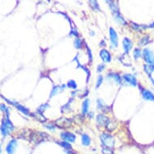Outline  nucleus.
<instances>
[{"instance_id": "e433bc0d", "label": "nucleus", "mask_w": 154, "mask_h": 154, "mask_svg": "<svg viewBox=\"0 0 154 154\" xmlns=\"http://www.w3.org/2000/svg\"><path fill=\"white\" fill-rule=\"evenodd\" d=\"M149 77V79H150V81H151L152 83H153V86H154V79H153V78L152 77V76H149V77Z\"/></svg>"}, {"instance_id": "5701e85b", "label": "nucleus", "mask_w": 154, "mask_h": 154, "mask_svg": "<svg viewBox=\"0 0 154 154\" xmlns=\"http://www.w3.org/2000/svg\"><path fill=\"white\" fill-rule=\"evenodd\" d=\"M142 56V50L140 48H136L133 51V57L135 60H138Z\"/></svg>"}, {"instance_id": "58836bf2", "label": "nucleus", "mask_w": 154, "mask_h": 154, "mask_svg": "<svg viewBox=\"0 0 154 154\" xmlns=\"http://www.w3.org/2000/svg\"><path fill=\"white\" fill-rule=\"evenodd\" d=\"M105 1H106V2H107V3H108V4H109V3H111V2H112L113 0H105Z\"/></svg>"}, {"instance_id": "6ab92c4d", "label": "nucleus", "mask_w": 154, "mask_h": 154, "mask_svg": "<svg viewBox=\"0 0 154 154\" xmlns=\"http://www.w3.org/2000/svg\"><path fill=\"white\" fill-rule=\"evenodd\" d=\"M131 27H132V28L134 31H136V32H140V31H142V29H145V28L148 27V26L140 25V24H136V23L132 22V23H131Z\"/></svg>"}, {"instance_id": "f3484780", "label": "nucleus", "mask_w": 154, "mask_h": 154, "mask_svg": "<svg viewBox=\"0 0 154 154\" xmlns=\"http://www.w3.org/2000/svg\"><path fill=\"white\" fill-rule=\"evenodd\" d=\"M90 107V100L88 98H86L85 100L83 101L82 105V113L83 115H86L88 113Z\"/></svg>"}, {"instance_id": "72a5a7b5", "label": "nucleus", "mask_w": 154, "mask_h": 154, "mask_svg": "<svg viewBox=\"0 0 154 154\" xmlns=\"http://www.w3.org/2000/svg\"><path fill=\"white\" fill-rule=\"evenodd\" d=\"M86 48H87V51H88V55H89V58L90 60V61H92V59H93V56H92V53L90 49L89 48L86 46Z\"/></svg>"}, {"instance_id": "f704fd0d", "label": "nucleus", "mask_w": 154, "mask_h": 154, "mask_svg": "<svg viewBox=\"0 0 154 154\" xmlns=\"http://www.w3.org/2000/svg\"><path fill=\"white\" fill-rule=\"evenodd\" d=\"M100 46H106V42L104 41V40H103V41H101L100 43Z\"/></svg>"}, {"instance_id": "4c0bfd02", "label": "nucleus", "mask_w": 154, "mask_h": 154, "mask_svg": "<svg viewBox=\"0 0 154 154\" xmlns=\"http://www.w3.org/2000/svg\"><path fill=\"white\" fill-rule=\"evenodd\" d=\"M148 27H150V28H153V27H154V22H153V23H152L151 24H149Z\"/></svg>"}, {"instance_id": "4468645a", "label": "nucleus", "mask_w": 154, "mask_h": 154, "mask_svg": "<svg viewBox=\"0 0 154 154\" xmlns=\"http://www.w3.org/2000/svg\"><path fill=\"white\" fill-rule=\"evenodd\" d=\"M0 132H1V134H2V136H3V137L7 136L10 134V132H11V131L9 130V128H8V127H7V125L6 124V122H5L4 118L3 119L2 124H1V126H0Z\"/></svg>"}, {"instance_id": "c9c22d12", "label": "nucleus", "mask_w": 154, "mask_h": 154, "mask_svg": "<svg viewBox=\"0 0 154 154\" xmlns=\"http://www.w3.org/2000/svg\"><path fill=\"white\" fill-rule=\"evenodd\" d=\"M93 116H94V113H93V112L88 113V117H89V118H92V117H93Z\"/></svg>"}, {"instance_id": "c756f323", "label": "nucleus", "mask_w": 154, "mask_h": 154, "mask_svg": "<svg viewBox=\"0 0 154 154\" xmlns=\"http://www.w3.org/2000/svg\"><path fill=\"white\" fill-rule=\"evenodd\" d=\"M106 68V65L105 64H100V65H98V67H97V72L98 73H101V72H103L105 69Z\"/></svg>"}, {"instance_id": "6e6552de", "label": "nucleus", "mask_w": 154, "mask_h": 154, "mask_svg": "<svg viewBox=\"0 0 154 154\" xmlns=\"http://www.w3.org/2000/svg\"><path fill=\"white\" fill-rule=\"evenodd\" d=\"M99 56H100V58L103 62L110 63L111 61V54L109 51L105 49V48L101 49L100 52H99Z\"/></svg>"}, {"instance_id": "423d86ee", "label": "nucleus", "mask_w": 154, "mask_h": 154, "mask_svg": "<svg viewBox=\"0 0 154 154\" xmlns=\"http://www.w3.org/2000/svg\"><path fill=\"white\" fill-rule=\"evenodd\" d=\"M122 79L125 82L127 83L128 85L132 86H137V79L136 77L132 74H125L123 75Z\"/></svg>"}, {"instance_id": "cd10ccee", "label": "nucleus", "mask_w": 154, "mask_h": 154, "mask_svg": "<svg viewBox=\"0 0 154 154\" xmlns=\"http://www.w3.org/2000/svg\"><path fill=\"white\" fill-rule=\"evenodd\" d=\"M103 77L102 75H99L97 78V83H96V86H95V88L98 89L99 88V86L103 84Z\"/></svg>"}, {"instance_id": "473e14b6", "label": "nucleus", "mask_w": 154, "mask_h": 154, "mask_svg": "<svg viewBox=\"0 0 154 154\" xmlns=\"http://www.w3.org/2000/svg\"><path fill=\"white\" fill-rule=\"evenodd\" d=\"M7 107H6V105L5 104H0V110L2 111H3V112H5L7 111Z\"/></svg>"}, {"instance_id": "2eb2a0df", "label": "nucleus", "mask_w": 154, "mask_h": 154, "mask_svg": "<svg viewBox=\"0 0 154 154\" xmlns=\"http://www.w3.org/2000/svg\"><path fill=\"white\" fill-rule=\"evenodd\" d=\"M65 87H66L65 85H60V86H54L50 93V98L54 97V96L56 95L57 94H59V93H61V92L64 91V90L65 89Z\"/></svg>"}, {"instance_id": "c85d7f7f", "label": "nucleus", "mask_w": 154, "mask_h": 154, "mask_svg": "<svg viewBox=\"0 0 154 154\" xmlns=\"http://www.w3.org/2000/svg\"><path fill=\"white\" fill-rule=\"evenodd\" d=\"M45 127L47 128L48 130L50 131H55V128H56V126L54 124H51V123H48L47 124H45Z\"/></svg>"}, {"instance_id": "9b49d317", "label": "nucleus", "mask_w": 154, "mask_h": 154, "mask_svg": "<svg viewBox=\"0 0 154 154\" xmlns=\"http://www.w3.org/2000/svg\"><path fill=\"white\" fill-rule=\"evenodd\" d=\"M107 80H112L119 84H122V77L120 75L117 73H114V72H110L107 74Z\"/></svg>"}, {"instance_id": "412c9836", "label": "nucleus", "mask_w": 154, "mask_h": 154, "mask_svg": "<svg viewBox=\"0 0 154 154\" xmlns=\"http://www.w3.org/2000/svg\"><path fill=\"white\" fill-rule=\"evenodd\" d=\"M58 145L60 146H61V148H63L65 149V151L66 150H72L73 148H72V145L70 143H68V142H65V141H61V142H58Z\"/></svg>"}, {"instance_id": "aec40b11", "label": "nucleus", "mask_w": 154, "mask_h": 154, "mask_svg": "<svg viewBox=\"0 0 154 154\" xmlns=\"http://www.w3.org/2000/svg\"><path fill=\"white\" fill-rule=\"evenodd\" d=\"M90 6L91 7V8L95 11H100L99 4H98L97 0H89Z\"/></svg>"}, {"instance_id": "7ed1b4c3", "label": "nucleus", "mask_w": 154, "mask_h": 154, "mask_svg": "<svg viewBox=\"0 0 154 154\" xmlns=\"http://www.w3.org/2000/svg\"><path fill=\"white\" fill-rule=\"evenodd\" d=\"M109 34L110 40H111V47L112 48H116L118 47L119 45L118 34L113 27H110L109 28Z\"/></svg>"}, {"instance_id": "a878e982", "label": "nucleus", "mask_w": 154, "mask_h": 154, "mask_svg": "<svg viewBox=\"0 0 154 154\" xmlns=\"http://www.w3.org/2000/svg\"><path fill=\"white\" fill-rule=\"evenodd\" d=\"M67 86H68L69 88H71L73 90H75L77 89V83L74 80H70L68 82H67Z\"/></svg>"}, {"instance_id": "1a4fd4ad", "label": "nucleus", "mask_w": 154, "mask_h": 154, "mask_svg": "<svg viewBox=\"0 0 154 154\" xmlns=\"http://www.w3.org/2000/svg\"><path fill=\"white\" fill-rule=\"evenodd\" d=\"M17 140L15 139H12L10 140L6 146V152L7 154H14L17 146Z\"/></svg>"}, {"instance_id": "a211bd4d", "label": "nucleus", "mask_w": 154, "mask_h": 154, "mask_svg": "<svg viewBox=\"0 0 154 154\" xmlns=\"http://www.w3.org/2000/svg\"><path fill=\"white\" fill-rule=\"evenodd\" d=\"M82 144L84 146H90L91 145V139L87 134H82Z\"/></svg>"}, {"instance_id": "ddd939ff", "label": "nucleus", "mask_w": 154, "mask_h": 154, "mask_svg": "<svg viewBox=\"0 0 154 154\" xmlns=\"http://www.w3.org/2000/svg\"><path fill=\"white\" fill-rule=\"evenodd\" d=\"M56 124L57 127H61V128H67L70 126L71 122L69 121V119L65 118H61L58 120L56 121Z\"/></svg>"}, {"instance_id": "b1692460", "label": "nucleus", "mask_w": 154, "mask_h": 154, "mask_svg": "<svg viewBox=\"0 0 154 154\" xmlns=\"http://www.w3.org/2000/svg\"><path fill=\"white\" fill-rule=\"evenodd\" d=\"M74 47L76 48L77 49H81L83 46L82 40L79 37H76L74 41Z\"/></svg>"}, {"instance_id": "7c9ffc66", "label": "nucleus", "mask_w": 154, "mask_h": 154, "mask_svg": "<svg viewBox=\"0 0 154 154\" xmlns=\"http://www.w3.org/2000/svg\"><path fill=\"white\" fill-rule=\"evenodd\" d=\"M69 35H70V36H74L75 37H78V33H77V30H72L71 32H70V33H69Z\"/></svg>"}, {"instance_id": "393cba45", "label": "nucleus", "mask_w": 154, "mask_h": 154, "mask_svg": "<svg viewBox=\"0 0 154 154\" xmlns=\"http://www.w3.org/2000/svg\"><path fill=\"white\" fill-rule=\"evenodd\" d=\"M49 107V105L48 103H45V104H42V105H40V107L37 108V113H39V114H40V116H42V114L45 112V110L47 109L48 107Z\"/></svg>"}, {"instance_id": "ea45409f", "label": "nucleus", "mask_w": 154, "mask_h": 154, "mask_svg": "<svg viewBox=\"0 0 154 154\" xmlns=\"http://www.w3.org/2000/svg\"><path fill=\"white\" fill-rule=\"evenodd\" d=\"M0 154H2V145L0 144Z\"/></svg>"}, {"instance_id": "9d476101", "label": "nucleus", "mask_w": 154, "mask_h": 154, "mask_svg": "<svg viewBox=\"0 0 154 154\" xmlns=\"http://www.w3.org/2000/svg\"><path fill=\"white\" fill-rule=\"evenodd\" d=\"M132 46H133V43L130 39L127 38V37H124L123 40V48H124L125 54H128L131 51V49L132 48Z\"/></svg>"}, {"instance_id": "f03ea898", "label": "nucleus", "mask_w": 154, "mask_h": 154, "mask_svg": "<svg viewBox=\"0 0 154 154\" xmlns=\"http://www.w3.org/2000/svg\"><path fill=\"white\" fill-rule=\"evenodd\" d=\"M142 57L147 65H154V54L150 48H145L142 51Z\"/></svg>"}, {"instance_id": "20e7f679", "label": "nucleus", "mask_w": 154, "mask_h": 154, "mask_svg": "<svg viewBox=\"0 0 154 154\" xmlns=\"http://www.w3.org/2000/svg\"><path fill=\"white\" fill-rule=\"evenodd\" d=\"M3 98L4 100H6V102H7L8 103L12 104L13 106H15L20 111H21L23 114H24L25 116H30V111L27 109V107H24L23 105H21V104H20L19 103H16V102H14V101H11L9 100V99H7V98H5L4 97H3Z\"/></svg>"}, {"instance_id": "0eeeda50", "label": "nucleus", "mask_w": 154, "mask_h": 154, "mask_svg": "<svg viewBox=\"0 0 154 154\" xmlns=\"http://www.w3.org/2000/svg\"><path fill=\"white\" fill-rule=\"evenodd\" d=\"M96 121H97V124L99 126H103V127H107L108 126L110 123H111V119L109 118H107V116H105L103 114H99L96 117Z\"/></svg>"}, {"instance_id": "4be33fe9", "label": "nucleus", "mask_w": 154, "mask_h": 154, "mask_svg": "<svg viewBox=\"0 0 154 154\" xmlns=\"http://www.w3.org/2000/svg\"><path fill=\"white\" fill-rule=\"evenodd\" d=\"M151 42V40H150V37L149 36H145L144 37L140 40L139 45H142V46H145V45H147L148 44H149Z\"/></svg>"}, {"instance_id": "dca6fc26", "label": "nucleus", "mask_w": 154, "mask_h": 154, "mask_svg": "<svg viewBox=\"0 0 154 154\" xmlns=\"http://www.w3.org/2000/svg\"><path fill=\"white\" fill-rule=\"evenodd\" d=\"M97 106H98V109L103 111V112H108L109 111V107L104 103V102L103 99L101 98H98L97 100Z\"/></svg>"}, {"instance_id": "f257e3e1", "label": "nucleus", "mask_w": 154, "mask_h": 154, "mask_svg": "<svg viewBox=\"0 0 154 154\" xmlns=\"http://www.w3.org/2000/svg\"><path fill=\"white\" fill-rule=\"evenodd\" d=\"M99 139H100L101 144L103 145V147H107V148H113L115 147L116 140L110 133H107V132L101 133Z\"/></svg>"}, {"instance_id": "bb28decb", "label": "nucleus", "mask_w": 154, "mask_h": 154, "mask_svg": "<svg viewBox=\"0 0 154 154\" xmlns=\"http://www.w3.org/2000/svg\"><path fill=\"white\" fill-rule=\"evenodd\" d=\"M102 153L103 154H114L112 148H107V147H103L102 148Z\"/></svg>"}, {"instance_id": "2f4dec72", "label": "nucleus", "mask_w": 154, "mask_h": 154, "mask_svg": "<svg viewBox=\"0 0 154 154\" xmlns=\"http://www.w3.org/2000/svg\"><path fill=\"white\" fill-rule=\"evenodd\" d=\"M61 109H62L61 110L62 111H70V107H69V104H65V106H63Z\"/></svg>"}, {"instance_id": "f8f14e48", "label": "nucleus", "mask_w": 154, "mask_h": 154, "mask_svg": "<svg viewBox=\"0 0 154 154\" xmlns=\"http://www.w3.org/2000/svg\"><path fill=\"white\" fill-rule=\"evenodd\" d=\"M141 95H142L143 98L147 101H154V94L152 91H150L148 89L141 90Z\"/></svg>"}, {"instance_id": "39448f33", "label": "nucleus", "mask_w": 154, "mask_h": 154, "mask_svg": "<svg viewBox=\"0 0 154 154\" xmlns=\"http://www.w3.org/2000/svg\"><path fill=\"white\" fill-rule=\"evenodd\" d=\"M60 136H61V138L63 141L70 143V144H73L76 140V136L74 133L69 132H62L60 135Z\"/></svg>"}]
</instances>
